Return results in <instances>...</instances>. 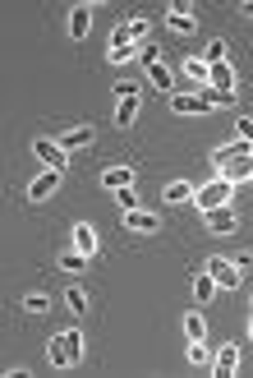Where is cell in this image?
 Here are the masks:
<instances>
[{
    "label": "cell",
    "instance_id": "obj_1",
    "mask_svg": "<svg viewBox=\"0 0 253 378\" xmlns=\"http://www.w3.org/2000/svg\"><path fill=\"white\" fill-rule=\"evenodd\" d=\"M230 189H235V185H230V180L212 176V180H208V185H203V189H193V203H198L203 212H212V208H226V203H230Z\"/></svg>",
    "mask_w": 253,
    "mask_h": 378
},
{
    "label": "cell",
    "instance_id": "obj_2",
    "mask_svg": "<svg viewBox=\"0 0 253 378\" xmlns=\"http://www.w3.org/2000/svg\"><path fill=\"white\" fill-rule=\"evenodd\" d=\"M217 171L221 180H230V185H239V180H253V152H239V157H226V162H217Z\"/></svg>",
    "mask_w": 253,
    "mask_h": 378
},
{
    "label": "cell",
    "instance_id": "obj_3",
    "mask_svg": "<svg viewBox=\"0 0 253 378\" xmlns=\"http://www.w3.org/2000/svg\"><path fill=\"white\" fill-rule=\"evenodd\" d=\"M134 56H139V42H134L129 28L120 23V28H115V37H111V51H106V61H111V65H129Z\"/></svg>",
    "mask_w": 253,
    "mask_h": 378
},
{
    "label": "cell",
    "instance_id": "obj_4",
    "mask_svg": "<svg viewBox=\"0 0 253 378\" xmlns=\"http://www.w3.org/2000/svg\"><path fill=\"white\" fill-rule=\"evenodd\" d=\"M60 180H65V171H51V167H46L42 176L28 180V199H33V203H46L55 189H60Z\"/></svg>",
    "mask_w": 253,
    "mask_h": 378
},
{
    "label": "cell",
    "instance_id": "obj_5",
    "mask_svg": "<svg viewBox=\"0 0 253 378\" xmlns=\"http://www.w3.org/2000/svg\"><path fill=\"white\" fill-rule=\"evenodd\" d=\"M208 273H212V282H217L221 290H235L239 286V263H235V258H212Z\"/></svg>",
    "mask_w": 253,
    "mask_h": 378
},
{
    "label": "cell",
    "instance_id": "obj_6",
    "mask_svg": "<svg viewBox=\"0 0 253 378\" xmlns=\"http://www.w3.org/2000/svg\"><path fill=\"white\" fill-rule=\"evenodd\" d=\"M33 152L46 162L51 171H65V148H60V139H33Z\"/></svg>",
    "mask_w": 253,
    "mask_h": 378
},
{
    "label": "cell",
    "instance_id": "obj_7",
    "mask_svg": "<svg viewBox=\"0 0 253 378\" xmlns=\"http://www.w3.org/2000/svg\"><path fill=\"white\" fill-rule=\"evenodd\" d=\"M171 111L175 115H203V111H212V106L203 102V93H171Z\"/></svg>",
    "mask_w": 253,
    "mask_h": 378
},
{
    "label": "cell",
    "instance_id": "obj_8",
    "mask_svg": "<svg viewBox=\"0 0 253 378\" xmlns=\"http://www.w3.org/2000/svg\"><path fill=\"white\" fill-rule=\"evenodd\" d=\"M203 217H208V231H217V236H230V231L239 226V217H235V208H212V212H203Z\"/></svg>",
    "mask_w": 253,
    "mask_h": 378
},
{
    "label": "cell",
    "instance_id": "obj_9",
    "mask_svg": "<svg viewBox=\"0 0 253 378\" xmlns=\"http://www.w3.org/2000/svg\"><path fill=\"white\" fill-rule=\"evenodd\" d=\"M92 143H97V130H92V125H79V130L60 134V148H65V152H74V148H92Z\"/></svg>",
    "mask_w": 253,
    "mask_h": 378
},
{
    "label": "cell",
    "instance_id": "obj_10",
    "mask_svg": "<svg viewBox=\"0 0 253 378\" xmlns=\"http://www.w3.org/2000/svg\"><path fill=\"white\" fill-rule=\"evenodd\" d=\"M124 226L134 231V236H152V231L161 226L157 217H152V212H143V208H134V212H124Z\"/></svg>",
    "mask_w": 253,
    "mask_h": 378
},
{
    "label": "cell",
    "instance_id": "obj_11",
    "mask_svg": "<svg viewBox=\"0 0 253 378\" xmlns=\"http://www.w3.org/2000/svg\"><path fill=\"white\" fill-rule=\"evenodd\" d=\"M87 28H92V5H74L70 9V37H74V42H83Z\"/></svg>",
    "mask_w": 253,
    "mask_h": 378
},
{
    "label": "cell",
    "instance_id": "obj_12",
    "mask_svg": "<svg viewBox=\"0 0 253 378\" xmlns=\"http://www.w3.org/2000/svg\"><path fill=\"white\" fill-rule=\"evenodd\" d=\"M46 360H51L55 369H70V364H74V360H70V342H65V332L51 337V346H46Z\"/></svg>",
    "mask_w": 253,
    "mask_h": 378
},
{
    "label": "cell",
    "instance_id": "obj_13",
    "mask_svg": "<svg viewBox=\"0 0 253 378\" xmlns=\"http://www.w3.org/2000/svg\"><path fill=\"white\" fill-rule=\"evenodd\" d=\"M208 83L217 93H235V70H230V61H221V65H212V74H208Z\"/></svg>",
    "mask_w": 253,
    "mask_h": 378
},
{
    "label": "cell",
    "instance_id": "obj_14",
    "mask_svg": "<svg viewBox=\"0 0 253 378\" xmlns=\"http://www.w3.org/2000/svg\"><path fill=\"white\" fill-rule=\"evenodd\" d=\"M239 369V346H221L212 355V374H235Z\"/></svg>",
    "mask_w": 253,
    "mask_h": 378
},
{
    "label": "cell",
    "instance_id": "obj_15",
    "mask_svg": "<svg viewBox=\"0 0 253 378\" xmlns=\"http://www.w3.org/2000/svg\"><path fill=\"white\" fill-rule=\"evenodd\" d=\"M102 185L106 189H129L134 185V167H106L102 171Z\"/></svg>",
    "mask_w": 253,
    "mask_h": 378
},
{
    "label": "cell",
    "instance_id": "obj_16",
    "mask_svg": "<svg viewBox=\"0 0 253 378\" xmlns=\"http://www.w3.org/2000/svg\"><path fill=\"white\" fill-rule=\"evenodd\" d=\"M74 249H79L83 258H92V254H97V231L87 226V221H79V226H74Z\"/></svg>",
    "mask_w": 253,
    "mask_h": 378
},
{
    "label": "cell",
    "instance_id": "obj_17",
    "mask_svg": "<svg viewBox=\"0 0 253 378\" xmlns=\"http://www.w3.org/2000/svg\"><path fill=\"white\" fill-rule=\"evenodd\" d=\"M166 23H171V33H193V28H198V19H193L184 5H175V9H166Z\"/></svg>",
    "mask_w": 253,
    "mask_h": 378
},
{
    "label": "cell",
    "instance_id": "obj_18",
    "mask_svg": "<svg viewBox=\"0 0 253 378\" xmlns=\"http://www.w3.org/2000/svg\"><path fill=\"white\" fill-rule=\"evenodd\" d=\"M184 337H189V342H203V337H208V318H203L198 309L184 314Z\"/></svg>",
    "mask_w": 253,
    "mask_h": 378
},
{
    "label": "cell",
    "instance_id": "obj_19",
    "mask_svg": "<svg viewBox=\"0 0 253 378\" xmlns=\"http://www.w3.org/2000/svg\"><path fill=\"white\" fill-rule=\"evenodd\" d=\"M161 199L180 208V203H189V199H193V185H189V180H171V185L161 189Z\"/></svg>",
    "mask_w": 253,
    "mask_h": 378
},
{
    "label": "cell",
    "instance_id": "obj_20",
    "mask_svg": "<svg viewBox=\"0 0 253 378\" xmlns=\"http://www.w3.org/2000/svg\"><path fill=\"white\" fill-rule=\"evenodd\" d=\"M134 120H139V97H120V111H115V125H120V130H129Z\"/></svg>",
    "mask_w": 253,
    "mask_h": 378
},
{
    "label": "cell",
    "instance_id": "obj_21",
    "mask_svg": "<svg viewBox=\"0 0 253 378\" xmlns=\"http://www.w3.org/2000/svg\"><path fill=\"white\" fill-rule=\"evenodd\" d=\"M148 79H152V88H161V93H175V74L166 70V65H152V70H148Z\"/></svg>",
    "mask_w": 253,
    "mask_h": 378
},
{
    "label": "cell",
    "instance_id": "obj_22",
    "mask_svg": "<svg viewBox=\"0 0 253 378\" xmlns=\"http://www.w3.org/2000/svg\"><path fill=\"white\" fill-rule=\"evenodd\" d=\"M212 295H217V282H212V273H198V277H193V300H203V305H208Z\"/></svg>",
    "mask_w": 253,
    "mask_h": 378
},
{
    "label": "cell",
    "instance_id": "obj_23",
    "mask_svg": "<svg viewBox=\"0 0 253 378\" xmlns=\"http://www.w3.org/2000/svg\"><path fill=\"white\" fill-rule=\"evenodd\" d=\"M189 364H193V369H212V351H208V342H189Z\"/></svg>",
    "mask_w": 253,
    "mask_h": 378
},
{
    "label": "cell",
    "instance_id": "obj_24",
    "mask_svg": "<svg viewBox=\"0 0 253 378\" xmlns=\"http://www.w3.org/2000/svg\"><path fill=\"white\" fill-rule=\"evenodd\" d=\"M23 309H28V314H46V309H51V300H46L42 290H28V295H23Z\"/></svg>",
    "mask_w": 253,
    "mask_h": 378
},
{
    "label": "cell",
    "instance_id": "obj_25",
    "mask_svg": "<svg viewBox=\"0 0 253 378\" xmlns=\"http://www.w3.org/2000/svg\"><path fill=\"white\" fill-rule=\"evenodd\" d=\"M124 28H129V37H134V42H148V14H139V19H129V23H124Z\"/></svg>",
    "mask_w": 253,
    "mask_h": 378
},
{
    "label": "cell",
    "instance_id": "obj_26",
    "mask_svg": "<svg viewBox=\"0 0 253 378\" xmlns=\"http://www.w3.org/2000/svg\"><path fill=\"white\" fill-rule=\"evenodd\" d=\"M65 342H70V360L79 364L83 360V332H79V327H70V332H65Z\"/></svg>",
    "mask_w": 253,
    "mask_h": 378
},
{
    "label": "cell",
    "instance_id": "obj_27",
    "mask_svg": "<svg viewBox=\"0 0 253 378\" xmlns=\"http://www.w3.org/2000/svg\"><path fill=\"white\" fill-rule=\"evenodd\" d=\"M65 300H70L74 314H83V309H87V290H83V286H70V295H65Z\"/></svg>",
    "mask_w": 253,
    "mask_h": 378
},
{
    "label": "cell",
    "instance_id": "obj_28",
    "mask_svg": "<svg viewBox=\"0 0 253 378\" xmlns=\"http://www.w3.org/2000/svg\"><path fill=\"white\" fill-rule=\"evenodd\" d=\"M184 74H189V79H208L212 65H208V61H184Z\"/></svg>",
    "mask_w": 253,
    "mask_h": 378
},
{
    "label": "cell",
    "instance_id": "obj_29",
    "mask_svg": "<svg viewBox=\"0 0 253 378\" xmlns=\"http://www.w3.org/2000/svg\"><path fill=\"white\" fill-rule=\"evenodd\" d=\"M115 199H120V208H124V212L139 208V189H134V185H129V189H115Z\"/></svg>",
    "mask_w": 253,
    "mask_h": 378
},
{
    "label": "cell",
    "instance_id": "obj_30",
    "mask_svg": "<svg viewBox=\"0 0 253 378\" xmlns=\"http://www.w3.org/2000/svg\"><path fill=\"white\" fill-rule=\"evenodd\" d=\"M60 268H65V273H83V268H87V258L79 254V249H74V254H65V258H60Z\"/></svg>",
    "mask_w": 253,
    "mask_h": 378
},
{
    "label": "cell",
    "instance_id": "obj_31",
    "mask_svg": "<svg viewBox=\"0 0 253 378\" xmlns=\"http://www.w3.org/2000/svg\"><path fill=\"white\" fill-rule=\"evenodd\" d=\"M208 65H221L226 61V42H208V56H203Z\"/></svg>",
    "mask_w": 253,
    "mask_h": 378
},
{
    "label": "cell",
    "instance_id": "obj_32",
    "mask_svg": "<svg viewBox=\"0 0 253 378\" xmlns=\"http://www.w3.org/2000/svg\"><path fill=\"white\" fill-rule=\"evenodd\" d=\"M139 61H143V65H148V70H152V65L161 61V51H157V46H152V42H143V46H139Z\"/></svg>",
    "mask_w": 253,
    "mask_h": 378
},
{
    "label": "cell",
    "instance_id": "obj_33",
    "mask_svg": "<svg viewBox=\"0 0 253 378\" xmlns=\"http://www.w3.org/2000/svg\"><path fill=\"white\" fill-rule=\"evenodd\" d=\"M235 130H239V139H244V143H253V120H244V115H239Z\"/></svg>",
    "mask_w": 253,
    "mask_h": 378
},
{
    "label": "cell",
    "instance_id": "obj_34",
    "mask_svg": "<svg viewBox=\"0 0 253 378\" xmlns=\"http://www.w3.org/2000/svg\"><path fill=\"white\" fill-rule=\"evenodd\" d=\"M115 97H139V83H115Z\"/></svg>",
    "mask_w": 253,
    "mask_h": 378
},
{
    "label": "cell",
    "instance_id": "obj_35",
    "mask_svg": "<svg viewBox=\"0 0 253 378\" xmlns=\"http://www.w3.org/2000/svg\"><path fill=\"white\" fill-rule=\"evenodd\" d=\"M249 337H253V318H249Z\"/></svg>",
    "mask_w": 253,
    "mask_h": 378
}]
</instances>
